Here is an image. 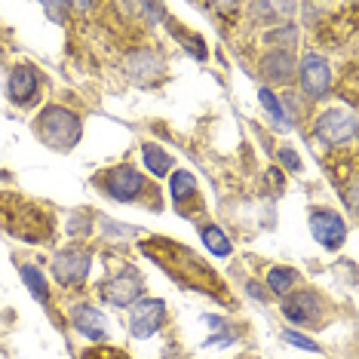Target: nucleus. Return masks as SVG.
<instances>
[{
    "label": "nucleus",
    "mask_w": 359,
    "mask_h": 359,
    "mask_svg": "<svg viewBox=\"0 0 359 359\" xmlns=\"http://www.w3.org/2000/svg\"><path fill=\"white\" fill-rule=\"evenodd\" d=\"M142 160H144V169H151V172L160 178L172 169V157L163 148H157V144H142Z\"/></svg>",
    "instance_id": "15"
},
{
    "label": "nucleus",
    "mask_w": 359,
    "mask_h": 359,
    "mask_svg": "<svg viewBox=\"0 0 359 359\" xmlns=\"http://www.w3.org/2000/svg\"><path fill=\"white\" fill-rule=\"evenodd\" d=\"M43 10H46V13H50V15H53V19H55V22H62V15H65V13H68V6H65V4H43Z\"/></svg>",
    "instance_id": "25"
},
{
    "label": "nucleus",
    "mask_w": 359,
    "mask_h": 359,
    "mask_svg": "<svg viewBox=\"0 0 359 359\" xmlns=\"http://www.w3.org/2000/svg\"><path fill=\"white\" fill-rule=\"evenodd\" d=\"M126 71L142 86H151V83H157V80L163 77V59L154 50H138V53H133V59H129Z\"/></svg>",
    "instance_id": "12"
},
{
    "label": "nucleus",
    "mask_w": 359,
    "mask_h": 359,
    "mask_svg": "<svg viewBox=\"0 0 359 359\" xmlns=\"http://www.w3.org/2000/svg\"><path fill=\"white\" fill-rule=\"evenodd\" d=\"M261 71L271 80H276V83H285V80H292V74H295V59L289 55V50L267 53L264 62H261Z\"/></svg>",
    "instance_id": "14"
},
{
    "label": "nucleus",
    "mask_w": 359,
    "mask_h": 359,
    "mask_svg": "<svg viewBox=\"0 0 359 359\" xmlns=\"http://www.w3.org/2000/svg\"><path fill=\"white\" fill-rule=\"evenodd\" d=\"M68 233L71 236H80V233H93V218L83 222L80 215H74V222H68Z\"/></svg>",
    "instance_id": "24"
},
{
    "label": "nucleus",
    "mask_w": 359,
    "mask_h": 359,
    "mask_svg": "<svg viewBox=\"0 0 359 359\" xmlns=\"http://www.w3.org/2000/svg\"><path fill=\"white\" fill-rule=\"evenodd\" d=\"M249 292H252V298H258V301L264 298V292H261V285H258V283H249Z\"/></svg>",
    "instance_id": "26"
},
{
    "label": "nucleus",
    "mask_w": 359,
    "mask_h": 359,
    "mask_svg": "<svg viewBox=\"0 0 359 359\" xmlns=\"http://www.w3.org/2000/svg\"><path fill=\"white\" fill-rule=\"evenodd\" d=\"M19 273H22V280H25V285L31 289V295H34L37 301H46V298H50V292H46V280H43V273H40L37 267L25 264Z\"/></svg>",
    "instance_id": "18"
},
{
    "label": "nucleus",
    "mask_w": 359,
    "mask_h": 359,
    "mask_svg": "<svg viewBox=\"0 0 359 359\" xmlns=\"http://www.w3.org/2000/svg\"><path fill=\"white\" fill-rule=\"evenodd\" d=\"M194 191H197V182H194L191 172H172V178H169V194H172L175 203H184Z\"/></svg>",
    "instance_id": "16"
},
{
    "label": "nucleus",
    "mask_w": 359,
    "mask_h": 359,
    "mask_svg": "<svg viewBox=\"0 0 359 359\" xmlns=\"http://www.w3.org/2000/svg\"><path fill=\"white\" fill-rule=\"evenodd\" d=\"M40 93V74L31 65H15L10 71V80H6V95H10L13 104H31Z\"/></svg>",
    "instance_id": "11"
},
{
    "label": "nucleus",
    "mask_w": 359,
    "mask_h": 359,
    "mask_svg": "<svg viewBox=\"0 0 359 359\" xmlns=\"http://www.w3.org/2000/svg\"><path fill=\"white\" fill-rule=\"evenodd\" d=\"M283 341H289L292 347L310 350V353H320V344H313V341H310V338H304V334H298V332H285V334H283Z\"/></svg>",
    "instance_id": "22"
},
{
    "label": "nucleus",
    "mask_w": 359,
    "mask_h": 359,
    "mask_svg": "<svg viewBox=\"0 0 359 359\" xmlns=\"http://www.w3.org/2000/svg\"><path fill=\"white\" fill-rule=\"evenodd\" d=\"M310 231H313L316 243H323L325 249H341V243H344V236H347V227L341 222V215L332 209L310 212Z\"/></svg>",
    "instance_id": "10"
},
{
    "label": "nucleus",
    "mask_w": 359,
    "mask_h": 359,
    "mask_svg": "<svg viewBox=\"0 0 359 359\" xmlns=\"http://www.w3.org/2000/svg\"><path fill=\"white\" fill-rule=\"evenodd\" d=\"M323 310H325L323 307V298L316 295V292H310V289L292 292V295L283 301V316L289 323H295V325H313V323H320Z\"/></svg>",
    "instance_id": "9"
},
{
    "label": "nucleus",
    "mask_w": 359,
    "mask_h": 359,
    "mask_svg": "<svg viewBox=\"0 0 359 359\" xmlns=\"http://www.w3.org/2000/svg\"><path fill=\"white\" fill-rule=\"evenodd\" d=\"M142 249H144V255L151 261H157L175 283L187 285V289H197L203 295H222L224 292V285L215 276V271H209L191 249L178 246L172 240H151V243H142Z\"/></svg>",
    "instance_id": "1"
},
{
    "label": "nucleus",
    "mask_w": 359,
    "mask_h": 359,
    "mask_svg": "<svg viewBox=\"0 0 359 359\" xmlns=\"http://www.w3.org/2000/svg\"><path fill=\"white\" fill-rule=\"evenodd\" d=\"M142 289H144V280H142V273H138V267L133 264H120L117 271H114L108 280L102 283V298L108 301V304L114 307H126V304H133V301L142 295Z\"/></svg>",
    "instance_id": "3"
},
{
    "label": "nucleus",
    "mask_w": 359,
    "mask_h": 359,
    "mask_svg": "<svg viewBox=\"0 0 359 359\" xmlns=\"http://www.w3.org/2000/svg\"><path fill=\"white\" fill-rule=\"evenodd\" d=\"M89 267H93V252L80 249V246H68L53 258V273H55V280H59V285H65V289H77V285H83Z\"/></svg>",
    "instance_id": "4"
},
{
    "label": "nucleus",
    "mask_w": 359,
    "mask_h": 359,
    "mask_svg": "<svg viewBox=\"0 0 359 359\" xmlns=\"http://www.w3.org/2000/svg\"><path fill=\"white\" fill-rule=\"evenodd\" d=\"M280 163L289 169V172H301V160H298V154L292 148H280Z\"/></svg>",
    "instance_id": "23"
},
{
    "label": "nucleus",
    "mask_w": 359,
    "mask_h": 359,
    "mask_svg": "<svg viewBox=\"0 0 359 359\" xmlns=\"http://www.w3.org/2000/svg\"><path fill=\"white\" fill-rule=\"evenodd\" d=\"M34 133L43 138V144H50V148H55V151H71L80 142V133H83V126H80V120H77L74 111L62 108V104H50V108H43V111L37 114Z\"/></svg>",
    "instance_id": "2"
},
{
    "label": "nucleus",
    "mask_w": 359,
    "mask_h": 359,
    "mask_svg": "<svg viewBox=\"0 0 359 359\" xmlns=\"http://www.w3.org/2000/svg\"><path fill=\"white\" fill-rule=\"evenodd\" d=\"M298 80H301V89L310 102L316 99H325L332 89V65L323 59L320 53H307L298 65Z\"/></svg>",
    "instance_id": "7"
},
{
    "label": "nucleus",
    "mask_w": 359,
    "mask_h": 359,
    "mask_svg": "<svg viewBox=\"0 0 359 359\" xmlns=\"http://www.w3.org/2000/svg\"><path fill=\"white\" fill-rule=\"evenodd\" d=\"M71 323L74 329L89 341H104L108 338V329H104V316L95 310L93 304H77L71 310Z\"/></svg>",
    "instance_id": "13"
},
{
    "label": "nucleus",
    "mask_w": 359,
    "mask_h": 359,
    "mask_svg": "<svg viewBox=\"0 0 359 359\" xmlns=\"http://www.w3.org/2000/svg\"><path fill=\"white\" fill-rule=\"evenodd\" d=\"M313 135L320 138L323 144H329V148H341V144H347L350 138L356 135V117L341 108L323 111L313 123Z\"/></svg>",
    "instance_id": "5"
},
{
    "label": "nucleus",
    "mask_w": 359,
    "mask_h": 359,
    "mask_svg": "<svg viewBox=\"0 0 359 359\" xmlns=\"http://www.w3.org/2000/svg\"><path fill=\"white\" fill-rule=\"evenodd\" d=\"M99 184H102V191L108 194V197L120 200V203H133V200L142 197V191H144L142 172L133 169V166H126V163H120V166H111L108 172L99 178Z\"/></svg>",
    "instance_id": "6"
},
{
    "label": "nucleus",
    "mask_w": 359,
    "mask_h": 359,
    "mask_svg": "<svg viewBox=\"0 0 359 359\" xmlns=\"http://www.w3.org/2000/svg\"><path fill=\"white\" fill-rule=\"evenodd\" d=\"M163 323H166V301L160 298H142L133 307V316H129V329L142 341L157 334L163 329Z\"/></svg>",
    "instance_id": "8"
},
{
    "label": "nucleus",
    "mask_w": 359,
    "mask_h": 359,
    "mask_svg": "<svg viewBox=\"0 0 359 359\" xmlns=\"http://www.w3.org/2000/svg\"><path fill=\"white\" fill-rule=\"evenodd\" d=\"M292 283H295V271H289V267H271V273H267V289L273 295H289Z\"/></svg>",
    "instance_id": "17"
},
{
    "label": "nucleus",
    "mask_w": 359,
    "mask_h": 359,
    "mask_svg": "<svg viewBox=\"0 0 359 359\" xmlns=\"http://www.w3.org/2000/svg\"><path fill=\"white\" fill-rule=\"evenodd\" d=\"M80 359H129V356L123 353V350H114V347H104L102 344V347H89Z\"/></svg>",
    "instance_id": "21"
},
{
    "label": "nucleus",
    "mask_w": 359,
    "mask_h": 359,
    "mask_svg": "<svg viewBox=\"0 0 359 359\" xmlns=\"http://www.w3.org/2000/svg\"><path fill=\"white\" fill-rule=\"evenodd\" d=\"M258 95H261V104H264V111L271 114V120H273L276 126H285V123H289V120H285V114H283V104L276 102V95L271 93V89H261Z\"/></svg>",
    "instance_id": "20"
},
{
    "label": "nucleus",
    "mask_w": 359,
    "mask_h": 359,
    "mask_svg": "<svg viewBox=\"0 0 359 359\" xmlns=\"http://www.w3.org/2000/svg\"><path fill=\"white\" fill-rule=\"evenodd\" d=\"M0 55H4V46H0Z\"/></svg>",
    "instance_id": "27"
},
{
    "label": "nucleus",
    "mask_w": 359,
    "mask_h": 359,
    "mask_svg": "<svg viewBox=\"0 0 359 359\" xmlns=\"http://www.w3.org/2000/svg\"><path fill=\"white\" fill-rule=\"evenodd\" d=\"M203 243H206V249L209 252H215V255H231V243H227V236L224 231H218V227H203Z\"/></svg>",
    "instance_id": "19"
}]
</instances>
